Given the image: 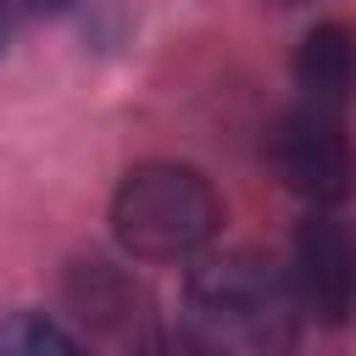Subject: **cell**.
<instances>
[{
	"mask_svg": "<svg viewBox=\"0 0 356 356\" xmlns=\"http://www.w3.org/2000/svg\"><path fill=\"white\" fill-rule=\"evenodd\" d=\"M222 222V200L206 172L184 161H139L111 195V234L139 261L195 256Z\"/></svg>",
	"mask_w": 356,
	"mask_h": 356,
	"instance_id": "2",
	"label": "cell"
},
{
	"mask_svg": "<svg viewBox=\"0 0 356 356\" xmlns=\"http://www.w3.org/2000/svg\"><path fill=\"white\" fill-rule=\"evenodd\" d=\"M28 6H33V11H44V17H56V11H67L72 0H28Z\"/></svg>",
	"mask_w": 356,
	"mask_h": 356,
	"instance_id": "7",
	"label": "cell"
},
{
	"mask_svg": "<svg viewBox=\"0 0 356 356\" xmlns=\"http://www.w3.org/2000/svg\"><path fill=\"white\" fill-rule=\"evenodd\" d=\"M267 161L278 184L312 206H339L356 195V145L339 122V111L323 106H295L273 122L267 134Z\"/></svg>",
	"mask_w": 356,
	"mask_h": 356,
	"instance_id": "3",
	"label": "cell"
},
{
	"mask_svg": "<svg viewBox=\"0 0 356 356\" xmlns=\"http://www.w3.org/2000/svg\"><path fill=\"white\" fill-rule=\"evenodd\" d=\"M178 323L195 356H289L300 339V295L267 256L222 250L189 273Z\"/></svg>",
	"mask_w": 356,
	"mask_h": 356,
	"instance_id": "1",
	"label": "cell"
},
{
	"mask_svg": "<svg viewBox=\"0 0 356 356\" xmlns=\"http://www.w3.org/2000/svg\"><path fill=\"white\" fill-rule=\"evenodd\" d=\"M295 83H300L306 106L345 111L356 100V28L317 22L295 50Z\"/></svg>",
	"mask_w": 356,
	"mask_h": 356,
	"instance_id": "5",
	"label": "cell"
},
{
	"mask_svg": "<svg viewBox=\"0 0 356 356\" xmlns=\"http://www.w3.org/2000/svg\"><path fill=\"white\" fill-rule=\"evenodd\" d=\"M295 295L300 312L339 328L356 317V228L334 211H312L295 228Z\"/></svg>",
	"mask_w": 356,
	"mask_h": 356,
	"instance_id": "4",
	"label": "cell"
},
{
	"mask_svg": "<svg viewBox=\"0 0 356 356\" xmlns=\"http://www.w3.org/2000/svg\"><path fill=\"white\" fill-rule=\"evenodd\" d=\"M278 6H306V0H278Z\"/></svg>",
	"mask_w": 356,
	"mask_h": 356,
	"instance_id": "8",
	"label": "cell"
},
{
	"mask_svg": "<svg viewBox=\"0 0 356 356\" xmlns=\"http://www.w3.org/2000/svg\"><path fill=\"white\" fill-rule=\"evenodd\" d=\"M0 356H83V350L44 312H11L0 317Z\"/></svg>",
	"mask_w": 356,
	"mask_h": 356,
	"instance_id": "6",
	"label": "cell"
}]
</instances>
